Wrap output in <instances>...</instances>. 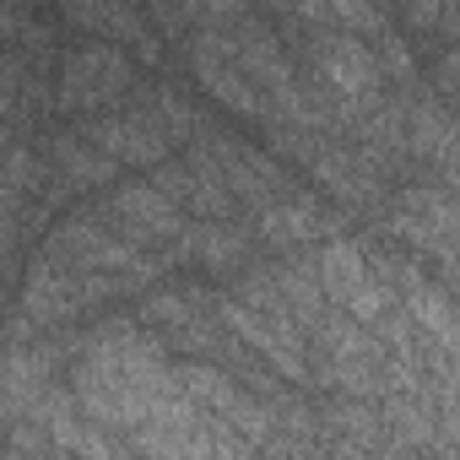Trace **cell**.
<instances>
[{
	"mask_svg": "<svg viewBox=\"0 0 460 460\" xmlns=\"http://www.w3.org/2000/svg\"><path fill=\"white\" fill-rule=\"evenodd\" d=\"M71 390L93 422L119 433L141 460H255L261 449L206 417L168 358V341L141 320H103L82 336Z\"/></svg>",
	"mask_w": 460,
	"mask_h": 460,
	"instance_id": "obj_1",
	"label": "cell"
},
{
	"mask_svg": "<svg viewBox=\"0 0 460 460\" xmlns=\"http://www.w3.org/2000/svg\"><path fill=\"white\" fill-rule=\"evenodd\" d=\"M314 266H320L325 298L341 314H352L363 331H379L401 309V298H395V261L385 250L341 234V239H331V244L314 250Z\"/></svg>",
	"mask_w": 460,
	"mask_h": 460,
	"instance_id": "obj_2",
	"label": "cell"
},
{
	"mask_svg": "<svg viewBox=\"0 0 460 460\" xmlns=\"http://www.w3.org/2000/svg\"><path fill=\"white\" fill-rule=\"evenodd\" d=\"M44 255L55 266H66V271H76V277H125L136 288H146L163 271L136 244H125L103 217H82V211L49 227V234H44Z\"/></svg>",
	"mask_w": 460,
	"mask_h": 460,
	"instance_id": "obj_3",
	"label": "cell"
},
{
	"mask_svg": "<svg viewBox=\"0 0 460 460\" xmlns=\"http://www.w3.org/2000/svg\"><path fill=\"white\" fill-rule=\"evenodd\" d=\"M103 222L136 250H163V255H184V239H190V211L157 190L152 179H130V184H114L109 190V206H103Z\"/></svg>",
	"mask_w": 460,
	"mask_h": 460,
	"instance_id": "obj_4",
	"label": "cell"
},
{
	"mask_svg": "<svg viewBox=\"0 0 460 460\" xmlns=\"http://www.w3.org/2000/svg\"><path fill=\"white\" fill-rule=\"evenodd\" d=\"M12 422H28L60 460H141L119 433H109L103 422H93L76 401V390L66 385H49L39 395V406L28 417H12Z\"/></svg>",
	"mask_w": 460,
	"mask_h": 460,
	"instance_id": "obj_5",
	"label": "cell"
},
{
	"mask_svg": "<svg viewBox=\"0 0 460 460\" xmlns=\"http://www.w3.org/2000/svg\"><path fill=\"white\" fill-rule=\"evenodd\" d=\"M82 136L98 152H109L119 168H163V163H173V146H179L152 103H119L109 114H93L82 125Z\"/></svg>",
	"mask_w": 460,
	"mask_h": 460,
	"instance_id": "obj_6",
	"label": "cell"
},
{
	"mask_svg": "<svg viewBox=\"0 0 460 460\" xmlns=\"http://www.w3.org/2000/svg\"><path fill=\"white\" fill-rule=\"evenodd\" d=\"M130 76H136V66L125 49L87 39L60 60V103L87 109V114H109V103H119L130 93Z\"/></svg>",
	"mask_w": 460,
	"mask_h": 460,
	"instance_id": "obj_7",
	"label": "cell"
},
{
	"mask_svg": "<svg viewBox=\"0 0 460 460\" xmlns=\"http://www.w3.org/2000/svg\"><path fill=\"white\" fill-rule=\"evenodd\" d=\"M211 28V22H206ZM190 71H195V82L217 98V103H227L234 114H244V119H261V125H277V114H271V103H266V93L244 76V66L234 60V49H227V39L211 28V33H200L195 44H190Z\"/></svg>",
	"mask_w": 460,
	"mask_h": 460,
	"instance_id": "obj_8",
	"label": "cell"
},
{
	"mask_svg": "<svg viewBox=\"0 0 460 460\" xmlns=\"http://www.w3.org/2000/svg\"><path fill=\"white\" fill-rule=\"evenodd\" d=\"M255 239H261V244H271V250L331 244V239H341V217H336L325 200H314V195L293 190L288 200H277V206H266V211L255 217Z\"/></svg>",
	"mask_w": 460,
	"mask_h": 460,
	"instance_id": "obj_9",
	"label": "cell"
},
{
	"mask_svg": "<svg viewBox=\"0 0 460 460\" xmlns=\"http://www.w3.org/2000/svg\"><path fill=\"white\" fill-rule=\"evenodd\" d=\"M406 152H417L422 163H433V173L460 163V125L444 103L433 98H411L406 103Z\"/></svg>",
	"mask_w": 460,
	"mask_h": 460,
	"instance_id": "obj_10",
	"label": "cell"
},
{
	"mask_svg": "<svg viewBox=\"0 0 460 460\" xmlns=\"http://www.w3.org/2000/svg\"><path fill=\"white\" fill-rule=\"evenodd\" d=\"M49 163H55L60 184H66V190H76V195H82V190H114V184H119V173H125V168H119L109 152H98L82 130H76V136H71V130H66V136H55V141H49Z\"/></svg>",
	"mask_w": 460,
	"mask_h": 460,
	"instance_id": "obj_11",
	"label": "cell"
},
{
	"mask_svg": "<svg viewBox=\"0 0 460 460\" xmlns=\"http://www.w3.org/2000/svg\"><path fill=\"white\" fill-rule=\"evenodd\" d=\"M250 250H255V234L244 222H234V217L227 222H195L190 239H184V255L211 266V271H239L250 261Z\"/></svg>",
	"mask_w": 460,
	"mask_h": 460,
	"instance_id": "obj_12",
	"label": "cell"
},
{
	"mask_svg": "<svg viewBox=\"0 0 460 460\" xmlns=\"http://www.w3.org/2000/svg\"><path fill=\"white\" fill-rule=\"evenodd\" d=\"M433 82H438L444 93H460V44H449V49L438 55V66H433Z\"/></svg>",
	"mask_w": 460,
	"mask_h": 460,
	"instance_id": "obj_13",
	"label": "cell"
},
{
	"mask_svg": "<svg viewBox=\"0 0 460 460\" xmlns=\"http://www.w3.org/2000/svg\"><path fill=\"white\" fill-rule=\"evenodd\" d=\"M12 460H44V455H22V449H12Z\"/></svg>",
	"mask_w": 460,
	"mask_h": 460,
	"instance_id": "obj_14",
	"label": "cell"
}]
</instances>
